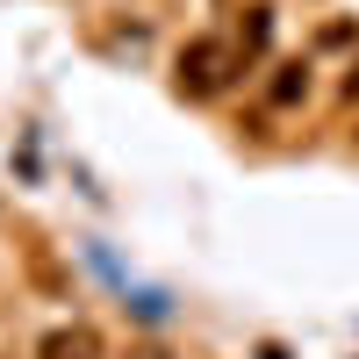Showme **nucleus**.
Here are the masks:
<instances>
[{"label":"nucleus","mask_w":359,"mask_h":359,"mask_svg":"<svg viewBox=\"0 0 359 359\" xmlns=\"http://www.w3.org/2000/svg\"><path fill=\"white\" fill-rule=\"evenodd\" d=\"M223 65H230V50H223L216 36H194L187 50H180V94H194V101H201V94H216V86L230 79Z\"/></svg>","instance_id":"1"},{"label":"nucleus","mask_w":359,"mask_h":359,"mask_svg":"<svg viewBox=\"0 0 359 359\" xmlns=\"http://www.w3.org/2000/svg\"><path fill=\"white\" fill-rule=\"evenodd\" d=\"M36 359H101V331L94 323H65V331H50L36 345Z\"/></svg>","instance_id":"2"},{"label":"nucleus","mask_w":359,"mask_h":359,"mask_svg":"<svg viewBox=\"0 0 359 359\" xmlns=\"http://www.w3.org/2000/svg\"><path fill=\"white\" fill-rule=\"evenodd\" d=\"M245 15H252V22L237 29V50L259 57V50H266V36H273V8H245Z\"/></svg>","instance_id":"3"},{"label":"nucleus","mask_w":359,"mask_h":359,"mask_svg":"<svg viewBox=\"0 0 359 359\" xmlns=\"http://www.w3.org/2000/svg\"><path fill=\"white\" fill-rule=\"evenodd\" d=\"M309 94V65H280V79H273V108H294Z\"/></svg>","instance_id":"4"},{"label":"nucleus","mask_w":359,"mask_h":359,"mask_svg":"<svg viewBox=\"0 0 359 359\" xmlns=\"http://www.w3.org/2000/svg\"><path fill=\"white\" fill-rule=\"evenodd\" d=\"M137 359H165V352H137Z\"/></svg>","instance_id":"5"}]
</instances>
